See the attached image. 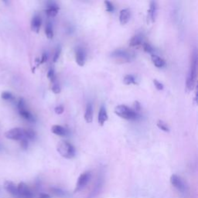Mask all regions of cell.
<instances>
[{
  "label": "cell",
  "instance_id": "cell-1",
  "mask_svg": "<svg viewBox=\"0 0 198 198\" xmlns=\"http://www.w3.org/2000/svg\"><path fill=\"white\" fill-rule=\"evenodd\" d=\"M196 74H197V54H196V50H194V51L192 53L190 67H189L186 82V88L187 91H191L194 88L196 80Z\"/></svg>",
  "mask_w": 198,
  "mask_h": 198
},
{
  "label": "cell",
  "instance_id": "cell-2",
  "mask_svg": "<svg viewBox=\"0 0 198 198\" xmlns=\"http://www.w3.org/2000/svg\"><path fill=\"white\" fill-rule=\"evenodd\" d=\"M56 150L65 159H73L76 155V149L73 145L67 141H61L56 145Z\"/></svg>",
  "mask_w": 198,
  "mask_h": 198
},
{
  "label": "cell",
  "instance_id": "cell-3",
  "mask_svg": "<svg viewBox=\"0 0 198 198\" xmlns=\"http://www.w3.org/2000/svg\"><path fill=\"white\" fill-rule=\"evenodd\" d=\"M114 113L119 116L120 118H124L126 120H135L138 117V114L134 109L130 108L125 104H120L115 107L114 108Z\"/></svg>",
  "mask_w": 198,
  "mask_h": 198
},
{
  "label": "cell",
  "instance_id": "cell-4",
  "mask_svg": "<svg viewBox=\"0 0 198 198\" xmlns=\"http://www.w3.org/2000/svg\"><path fill=\"white\" fill-rule=\"evenodd\" d=\"M91 172H89V171H87V172H84L83 173L79 176L78 179H77V184H76V188L74 189V193H77V192L80 191L82 189H84L86 186L89 183V182L91 179Z\"/></svg>",
  "mask_w": 198,
  "mask_h": 198
},
{
  "label": "cell",
  "instance_id": "cell-5",
  "mask_svg": "<svg viewBox=\"0 0 198 198\" xmlns=\"http://www.w3.org/2000/svg\"><path fill=\"white\" fill-rule=\"evenodd\" d=\"M111 57L116 59L118 60H121V63H128L133 59L134 56L129 52L123 50H117L115 51L112 52L111 54Z\"/></svg>",
  "mask_w": 198,
  "mask_h": 198
},
{
  "label": "cell",
  "instance_id": "cell-6",
  "mask_svg": "<svg viewBox=\"0 0 198 198\" xmlns=\"http://www.w3.org/2000/svg\"><path fill=\"white\" fill-rule=\"evenodd\" d=\"M170 183L181 193H186L187 191V186L186 183L178 175L172 174L170 176Z\"/></svg>",
  "mask_w": 198,
  "mask_h": 198
},
{
  "label": "cell",
  "instance_id": "cell-7",
  "mask_svg": "<svg viewBox=\"0 0 198 198\" xmlns=\"http://www.w3.org/2000/svg\"><path fill=\"white\" fill-rule=\"evenodd\" d=\"M5 138L12 140H16V141H20L22 138L25 137L24 134V129L21 128H14L12 129L7 131L5 133Z\"/></svg>",
  "mask_w": 198,
  "mask_h": 198
},
{
  "label": "cell",
  "instance_id": "cell-8",
  "mask_svg": "<svg viewBox=\"0 0 198 198\" xmlns=\"http://www.w3.org/2000/svg\"><path fill=\"white\" fill-rule=\"evenodd\" d=\"M19 198H33V193L30 188L23 182H21L17 186Z\"/></svg>",
  "mask_w": 198,
  "mask_h": 198
},
{
  "label": "cell",
  "instance_id": "cell-9",
  "mask_svg": "<svg viewBox=\"0 0 198 198\" xmlns=\"http://www.w3.org/2000/svg\"><path fill=\"white\" fill-rule=\"evenodd\" d=\"M4 188L11 195H12V196L16 198H19L17 186H15V184L14 183L11 182V181H5V183H4Z\"/></svg>",
  "mask_w": 198,
  "mask_h": 198
},
{
  "label": "cell",
  "instance_id": "cell-10",
  "mask_svg": "<svg viewBox=\"0 0 198 198\" xmlns=\"http://www.w3.org/2000/svg\"><path fill=\"white\" fill-rule=\"evenodd\" d=\"M76 62L80 67H83L86 62V54L82 48H78L76 50Z\"/></svg>",
  "mask_w": 198,
  "mask_h": 198
},
{
  "label": "cell",
  "instance_id": "cell-11",
  "mask_svg": "<svg viewBox=\"0 0 198 198\" xmlns=\"http://www.w3.org/2000/svg\"><path fill=\"white\" fill-rule=\"evenodd\" d=\"M41 25H42V19L40 16L38 15H34L31 20V29L34 32L38 33L40 29Z\"/></svg>",
  "mask_w": 198,
  "mask_h": 198
},
{
  "label": "cell",
  "instance_id": "cell-12",
  "mask_svg": "<svg viewBox=\"0 0 198 198\" xmlns=\"http://www.w3.org/2000/svg\"><path fill=\"white\" fill-rule=\"evenodd\" d=\"M108 119V113H107V110H106L105 107L104 105H101V108H100V110H99L98 112V118H97V120H98V124L101 126H103L104 125V123L107 121V120Z\"/></svg>",
  "mask_w": 198,
  "mask_h": 198
},
{
  "label": "cell",
  "instance_id": "cell-13",
  "mask_svg": "<svg viewBox=\"0 0 198 198\" xmlns=\"http://www.w3.org/2000/svg\"><path fill=\"white\" fill-rule=\"evenodd\" d=\"M131 17V12L128 9H121L119 13V22L121 25H125L128 23Z\"/></svg>",
  "mask_w": 198,
  "mask_h": 198
},
{
  "label": "cell",
  "instance_id": "cell-14",
  "mask_svg": "<svg viewBox=\"0 0 198 198\" xmlns=\"http://www.w3.org/2000/svg\"><path fill=\"white\" fill-rule=\"evenodd\" d=\"M51 131L53 134L59 136H66L68 134V131L64 127L59 125H54L52 126Z\"/></svg>",
  "mask_w": 198,
  "mask_h": 198
},
{
  "label": "cell",
  "instance_id": "cell-15",
  "mask_svg": "<svg viewBox=\"0 0 198 198\" xmlns=\"http://www.w3.org/2000/svg\"><path fill=\"white\" fill-rule=\"evenodd\" d=\"M156 4L154 0H152L150 2V5H149V9L148 11V15L149 17V19L151 22H154L155 20V15H156Z\"/></svg>",
  "mask_w": 198,
  "mask_h": 198
},
{
  "label": "cell",
  "instance_id": "cell-16",
  "mask_svg": "<svg viewBox=\"0 0 198 198\" xmlns=\"http://www.w3.org/2000/svg\"><path fill=\"white\" fill-rule=\"evenodd\" d=\"M151 60H152L153 64L155 65V67H158V68L163 67L166 65V61L155 53L151 55Z\"/></svg>",
  "mask_w": 198,
  "mask_h": 198
},
{
  "label": "cell",
  "instance_id": "cell-17",
  "mask_svg": "<svg viewBox=\"0 0 198 198\" xmlns=\"http://www.w3.org/2000/svg\"><path fill=\"white\" fill-rule=\"evenodd\" d=\"M84 120L87 123L92 122L93 121V107L90 103H88L86 107L85 112H84Z\"/></svg>",
  "mask_w": 198,
  "mask_h": 198
},
{
  "label": "cell",
  "instance_id": "cell-18",
  "mask_svg": "<svg viewBox=\"0 0 198 198\" xmlns=\"http://www.w3.org/2000/svg\"><path fill=\"white\" fill-rule=\"evenodd\" d=\"M59 12L58 6L55 4H50L48 6L47 9H46V15L50 16V17H54L57 15Z\"/></svg>",
  "mask_w": 198,
  "mask_h": 198
},
{
  "label": "cell",
  "instance_id": "cell-19",
  "mask_svg": "<svg viewBox=\"0 0 198 198\" xmlns=\"http://www.w3.org/2000/svg\"><path fill=\"white\" fill-rule=\"evenodd\" d=\"M19 114H20L21 116H22V118H25V119L27 120V121H31V122H34L35 121V118L33 117V115H32V114H31V113L29 112L26 108H24V109H22V110H19Z\"/></svg>",
  "mask_w": 198,
  "mask_h": 198
},
{
  "label": "cell",
  "instance_id": "cell-20",
  "mask_svg": "<svg viewBox=\"0 0 198 198\" xmlns=\"http://www.w3.org/2000/svg\"><path fill=\"white\" fill-rule=\"evenodd\" d=\"M142 43V36L141 35H135L131 38L129 42L130 46H139Z\"/></svg>",
  "mask_w": 198,
  "mask_h": 198
},
{
  "label": "cell",
  "instance_id": "cell-21",
  "mask_svg": "<svg viewBox=\"0 0 198 198\" xmlns=\"http://www.w3.org/2000/svg\"><path fill=\"white\" fill-rule=\"evenodd\" d=\"M45 33L48 39H52L53 37V26L50 22H47L45 27Z\"/></svg>",
  "mask_w": 198,
  "mask_h": 198
},
{
  "label": "cell",
  "instance_id": "cell-22",
  "mask_svg": "<svg viewBox=\"0 0 198 198\" xmlns=\"http://www.w3.org/2000/svg\"><path fill=\"white\" fill-rule=\"evenodd\" d=\"M123 82L124 84L126 85H130V84H136V81H135V77L133 75L131 74H127L125 76L124 79H123Z\"/></svg>",
  "mask_w": 198,
  "mask_h": 198
},
{
  "label": "cell",
  "instance_id": "cell-23",
  "mask_svg": "<svg viewBox=\"0 0 198 198\" xmlns=\"http://www.w3.org/2000/svg\"><path fill=\"white\" fill-rule=\"evenodd\" d=\"M24 134H25V138H27L28 140H34L36 137V132L32 129L24 130Z\"/></svg>",
  "mask_w": 198,
  "mask_h": 198
},
{
  "label": "cell",
  "instance_id": "cell-24",
  "mask_svg": "<svg viewBox=\"0 0 198 198\" xmlns=\"http://www.w3.org/2000/svg\"><path fill=\"white\" fill-rule=\"evenodd\" d=\"M157 127L159 129H161L163 131H166V132H169V127H168V125H166V123L164 122L163 121L159 120V121H157Z\"/></svg>",
  "mask_w": 198,
  "mask_h": 198
},
{
  "label": "cell",
  "instance_id": "cell-25",
  "mask_svg": "<svg viewBox=\"0 0 198 198\" xmlns=\"http://www.w3.org/2000/svg\"><path fill=\"white\" fill-rule=\"evenodd\" d=\"M1 97L3 100L5 101H12L14 99V96L12 93L9 92V91H3L1 94Z\"/></svg>",
  "mask_w": 198,
  "mask_h": 198
},
{
  "label": "cell",
  "instance_id": "cell-26",
  "mask_svg": "<svg viewBox=\"0 0 198 198\" xmlns=\"http://www.w3.org/2000/svg\"><path fill=\"white\" fill-rule=\"evenodd\" d=\"M143 49L146 53H150L151 55L154 53V48L152 47L150 44H148V43H143Z\"/></svg>",
  "mask_w": 198,
  "mask_h": 198
},
{
  "label": "cell",
  "instance_id": "cell-27",
  "mask_svg": "<svg viewBox=\"0 0 198 198\" xmlns=\"http://www.w3.org/2000/svg\"><path fill=\"white\" fill-rule=\"evenodd\" d=\"M104 5H105L106 7V10L108 12H113L114 11V5H113L112 2H110L109 0H104Z\"/></svg>",
  "mask_w": 198,
  "mask_h": 198
},
{
  "label": "cell",
  "instance_id": "cell-28",
  "mask_svg": "<svg viewBox=\"0 0 198 198\" xmlns=\"http://www.w3.org/2000/svg\"><path fill=\"white\" fill-rule=\"evenodd\" d=\"M47 77L48 79L51 80L52 82H55V80H56V77H55V73H54V70L53 68H50L47 72Z\"/></svg>",
  "mask_w": 198,
  "mask_h": 198
},
{
  "label": "cell",
  "instance_id": "cell-29",
  "mask_svg": "<svg viewBox=\"0 0 198 198\" xmlns=\"http://www.w3.org/2000/svg\"><path fill=\"white\" fill-rule=\"evenodd\" d=\"M52 91H53L54 94H60V91H61V89H60V85H59L56 82H53V85H52Z\"/></svg>",
  "mask_w": 198,
  "mask_h": 198
},
{
  "label": "cell",
  "instance_id": "cell-30",
  "mask_svg": "<svg viewBox=\"0 0 198 198\" xmlns=\"http://www.w3.org/2000/svg\"><path fill=\"white\" fill-rule=\"evenodd\" d=\"M52 191L54 194L57 195L59 196H63L65 195V192L63 191L62 189H58V188H52Z\"/></svg>",
  "mask_w": 198,
  "mask_h": 198
},
{
  "label": "cell",
  "instance_id": "cell-31",
  "mask_svg": "<svg viewBox=\"0 0 198 198\" xmlns=\"http://www.w3.org/2000/svg\"><path fill=\"white\" fill-rule=\"evenodd\" d=\"M20 145L23 149H26L29 146V142H28V139L24 137L23 138L20 140Z\"/></svg>",
  "mask_w": 198,
  "mask_h": 198
},
{
  "label": "cell",
  "instance_id": "cell-32",
  "mask_svg": "<svg viewBox=\"0 0 198 198\" xmlns=\"http://www.w3.org/2000/svg\"><path fill=\"white\" fill-rule=\"evenodd\" d=\"M18 109L19 110H22L24 109V108H26V103H25V101H24L23 98H19V102H18Z\"/></svg>",
  "mask_w": 198,
  "mask_h": 198
},
{
  "label": "cell",
  "instance_id": "cell-33",
  "mask_svg": "<svg viewBox=\"0 0 198 198\" xmlns=\"http://www.w3.org/2000/svg\"><path fill=\"white\" fill-rule=\"evenodd\" d=\"M153 83H154V85H155V88L157 89V90H163V88H164L163 85H162V83H161V82H159V80H154Z\"/></svg>",
  "mask_w": 198,
  "mask_h": 198
},
{
  "label": "cell",
  "instance_id": "cell-34",
  "mask_svg": "<svg viewBox=\"0 0 198 198\" xmlns=\"http://www.w3.org/2000/svg\"><path fill=\"white\" fill-rule=\"evenodd\" d=\"M60 52H61V50H60V46H58V47L56 48V51H55L54 56H53V62H56L57 60H58L59 56H60Z\"/></svg>",
  "mask_w": 198,
  "mask_h": 198
},
{
  "label": "cell",
  "instance_id": "cell-35",
  "mask_svg": "<svg viewBox=\"0 0 198 198\" xmlns=\"http://www.w3.org/2000/svg\"><path fill=\"white\" fill-rule=\"evenodd\" d=\"M63 111H64V108H63V107L62 105L56 106V108H55V109H54V111L57 114H62V113L63 112Z\"/></svg>",
  "mask_w": 198,
  "mask_h": 198
},
{
  "label": "cell",
  "instance_id": "cell-36",
  "mask_svg": "<svg viewBox=\"0 0 198 198\" xmlns=\"http://www.w3.org/2000/svg\"><path fill=\"white\" fill-rule=\"evenodd\" d=\"M134 108H135V110L134 111H140V108H141V105H140L139 102L138 101H135V103H134Z\"/></svg>",
  "mask_w": 198,
  "mask_h": 198
},
{
  "label": "cell",
  "instance_id": "cell-37",
  "mask_svg": "<svg viewBox=\"0 0 198 198\" xmlns=\"http://www.w3.org/2000/svg\"><path fill=\"white\" fill-rule=\"evenodd\" d=\"M38 198H51L50 197V196L49 194H47V193H40V194L39 195V196H38Z\"/></svg>",
  "mask_w": 198,
  "mask_h": 198
},
{
  "label": "cell",
  "instance_id": "cell-38",
  "mask_svg": "<svg viewBox=\"0 0 198 198\" xmlns=\"http://www.w3.org/2000/svg\"><path fill=\"white\" fill-rule=\"evenodd\" d=\"M46 60H47V56H46V53H43V56H42V59H41V60H40V63H45Z\"/></svg>",
  "mask_w": 198,
  "mask_h": 198
},
{
  "label": "cell",
  "instance_id": "cell-39",
  "mask_svg": "<svg viewBox=\"0 0 198 198\" xmlns=\"http://www.w3.org/2000/svg\"><path fill=\"white\" fill-rule=\"evenodd\" d=\"M3 2H5V3H7V2H8V0H3Z\"/></svg>",
  "mask_w": 198,
  "mask_h": 198
}]
</instances>
